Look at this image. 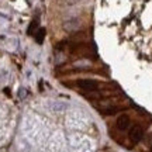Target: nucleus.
I'll return each instance as SVG.
<instances>
[{"label":"nucleus","mask_w":152,"mask_h":152,"mask_svg":"<svg viewBox=\"0 0 152 152\" xmlns=\"http://www.w3.org/2000/svg\"><path fill=\"white\" fill-rule=\"evenodd\" d=\"M73 85H75L77 89H80L83 94H89V93H94V92L103 90L109 83H104V82H100V80H94V79H77V80L73 82Z\"/></svg>","instance_id":"nucleus-1"},{"label":"nucleus","mask_w":152,"mask_h":152,"mask_svg":"<svg viewBox=\"0 0 152 152\" xmlns=\"http://www.w3.org/2000/svg\"><path fill=\"white\" fill-rule=\"evenodd\" d=\"M128 130H130V140L132 141V144H137V142H140L142 140V137H144V128L140 124H134Z\"/></svg>","instance_id":"nucleus-2"},{"label":"nucleus","mask_w":152,"mask_h":152,"mask_svg":"<svg viewBox=\"0 0 152 152\" xmlns=\"http://www.w3.org/2000/svg\"><path fill=\"white\" fill-rule=\"evenodd\" d=\"M115 127L120 131H127L131 127V118L128 114H120L117 121H115Z\"/></svg>","instance_id":"nucleus-3"},{"label":"nucleus","mask_w":152,"mask_h":152,"mask_svg":"<svg viewBox=\"0 0 152 152\" xmlns=\"http://www.w3.org/2000/svg\"><path fill=\"white\" fill-rule=\"evenodd\" d=\"M44 37H45V28H38L37 31L34 33V38L38 44H42Z\"/></svg>","instance_id":"nucleus-4"},{"label":"nucleus","mask_w":152,"mask_h":152,"mask_svg":"<svg viewBox=\"0 0 152 152\" xmlns=\"http://www.w3.org/2000/svg\"><path fill=\"white\" fill-rule=\"evenodd\" d=\"M38 28H39V27H38V21H37V20H34V21L30 24V27H28V31H27V33L30 34V35H34V33L37 31Z\"/></svg>","instance_id":"nucleus-5"}]
</instances>
